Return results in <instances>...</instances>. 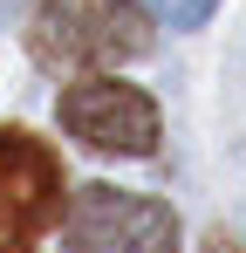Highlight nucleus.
Returning a JSON list of instances; mask_svg holds the SVG:
<instances>
[{
	"instance_id": "obj_1",
	"label": "nucleus",
	"mask_w": 246,
	"mask_h": 253,
	"mask_svg": "<svg viewBox=\"0 0 246 253\" xmlns=\"http://www.w3.org/2000/svg\"><path fill=\"white\" fill-rule=\"evenodd\" d=\"M28 48L41 69H103L151 55V14L137 0H35Z\"/></svg>"
},
{
	"instance_id": "obj_2",
	"label": "nucleus",
	"mask_w": 246,
	"mask_h": 253,
	"mask_svg": "<svg viewBox=\"0 0 246 253\" xmlns=\"http://www.w3.org/2000/svg\"><path fill=\"white\" fill-rule=\"evenodd\" d=\"M62 240L69 253H178V212L144 192L76 185L62 212Z\"/></svg>"
},
{
	"instance_id": "obj_3",
	"label": "nucleus",
	"mask_w": 246,
	"mask_h": 253,
	"mask_svg": "<svg viewBox=\"0 0 246 253\" xmlns=\"http://www.w3.org/2000/svg\"><path fill=\"white\" fill-rule=\"evenodd\" d=\"M62 158L28 130H0V253H35V240L62 219Z\"/></svg>"
},
{
	"instance_id": "obj_4",
	"label": "nucleus",
	"mask_w": 246,
	"mask_h": 253,
	"mask_svg": "<svg viewBox=\"0 0 246 253\" xmlns=\"http://www.w3.org/2000/svg\"><path fill=\"white\" fill-rule=\"evenodd\" d=\"M62 130L103 158H151L158 151V103L137 83H69L55 96Z\"/></svg>"
},
{
	"instance_id": "obj_5",
	"label": "nucleus",
	"mask_w": 246,
	"mask_h": 253,
	"mask_svg": "<svg viewBox=\"0 0 246 253\" xmlns=\"http://www.w3.org/2000/svg\"><path fill=\"white\" fill-rule=\"evenodd\" d=\"M144 14H158V21H171V28H199L205 14H212V0H137Z\"/></svg>"
},
{
	"instance_id": "obj_6",
	"label": "nucleus",
	"mask_w": 246,
	"mask_h": 253,
	"mask_svg": "<svg viewBox=\"0 0 246 253\" xmlns=\"http://www.w3.org/2000/svg\"><path fill=\"white\" fill-rule=\"evenodd\" d=\"M199 253H246L240 240H233V233H226V226H212V233H205V247Z\"/></svg>"
},
{
	"instance_id": "obj_7",
	"label": "nucleus",
	"mask_w": 246,
	"mask_h": 253,
	"mask_svg": "<svg viewBox=\"0 0 246 253\" xmlns=\"http://www.w3.org/2000/svg\"><path fill=\"white\" fill-rule=\"evenodd\" d=\"M212 7H219V0H212Z\"/></svg>"
}]
</instances>
